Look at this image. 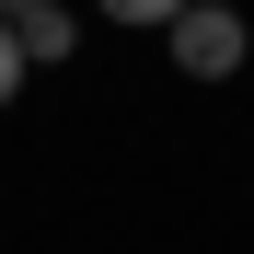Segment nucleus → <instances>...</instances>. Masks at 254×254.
Listing matches in <instances>:
<instances>
[{
	"mask_svg": "<svg viewBox=\"0 0 254 254\" xmlns=\"http://www.w3.org/2000/svg\"><path fill=\"white\" fill-rule=\"evenodd\" d=\"M23 69H35V58H23V35H12V23H0V104H12V93H23Z\"/></svg>",
	"mask_w": 254,
	"mask_h": 254,
	"instance_id": "obj_4",
	"label": "nucleus"
},
{
	"mask_svg": "<svg viewBox=\"0 0 254 254\" xmlns=\"http://www.w3.org/2000/svg\"><path fill=\"white\" fill-rule=\"evenodd\" d=\"M93 12H104V23H150V35H174L196 0H93Z\"/></svg>",
	"mask_w": 254,
	"mask_h": 254,
	"instance_id": "obj_3",
	"label": "nucleus"
},
{
	"mask_svg": "<svg viewBox=\"0 0 254 254\" xmlns=\"http://www.w3.org/2000/svg\"><path fill=\"white\" fill-rule=\"evenodd\" d=\"M12 35H23V58H35V69H69V58H81V12H69V0H47V12H23Z\"/></svg>",
	"mask_w": 254,
	"mask_h": 254,
	"instance_id": "obj_2",
	"label": "nucleus"
},
{
	"mask_svg": "<svg viewBox=\"0 0 254 254\" xmlns=\"http://www.w3.org/2000/svg\"><path fill=\"white\" fill-rule=\"evenodd\" d=\"M23 12H47V0H0V23H23Z\"/></svg>",
	"mask_w": 254,
	"mask_h": 254,
	"instance_id": "obj_5",
	"label": "nucleus"
},
{
	"mask_svg": "<svg viewBox=\"0 0 254 254\" xmlns=\"http://www.w3.org/2000/svg\"><path fill=\"white\" fill-rule=\"evenodd\" d=\"M162 47H174V69H185V81H231L254 35H243V12H231V0H196V12L162 35Z\"/></svg>",
	"mask_w": 254,
	"mask_h": 254,
	"instance_id": "obj_1",
	"label": "nucleus"
}]
</instances>
